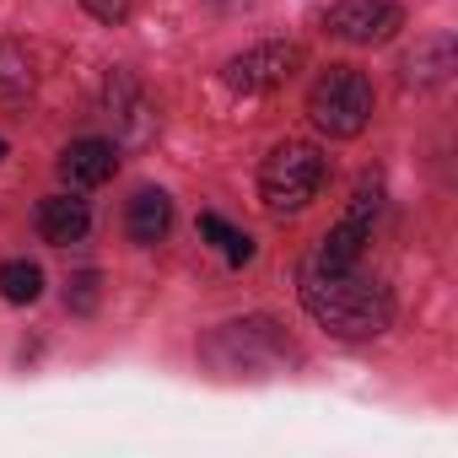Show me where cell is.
Instances as JSON below:
<instances>
[{
	"instance_id": "obj_5",
	"label": "cell",
	"mask_w": 458,
	"mask_h": 458,
	"mask_svg": "<svg viewBox=\"0 0 458 458\" xmlns=\"http://www.w3.org/2000/svg\"><path fill=\"white\" fill-rule=\"evenodd\" d=\"M372 216H377V183L367 178L361 189H356V199H351V210L340 216V226H329V238H324V249H318V270H356L361 265V249H367V238H372Z\"/></svg>"
},
{
	"instance_id": "obj_3",
	"label": "cell",
	"mask_w": 458,
	"mask_h": 458,
	"mask_svg": "<svg viewBox=\"0 0 458 458\" xmlns=\"http://www.w3.org/2000/svg\"><path fill=\"white\" fill-rule=\"evenodd\" d=\"M308 119H313L324 135H335V140L361 135V130L372 124V81H367L361 71H351V65L324 71V76L313 81V92H308Z\"/></svg>"
},
{
	"instance_id": "obj_12",
	"label": "cell",
	"mask_w": 458,
	"mask_h": 458,
	"mask_svg": "<svg viewBox=\"0 0 458 458\" xmlns=\"http://www.w3.org/2000/svg\"><path fill=\"white\" fill-rule=\"evenodd\" d=\"M199 233H205L210 243H221V249H226V243H233V226H226V221H221L216 210H205V216H199Z\"/></svg>"
},
{
	"instance_id": "obj_7",
	"label": "cell",
	"mask_w": 458,
	"mask_h": 458,
	"mask_svg": "<svg viewBox=\"0 0 458 458\" xmlns=\"http://www.w3.org/2000/svg\"><path fill=\"white\" fill-rule=\"evenodd\" d=\"M114 167H119V151L108 140H71L65 157H60V178L71 189H98V183L114 178Z\"/></svg>"
},
{
	"instance_id": "obj_9",
	"label": "cell",
	"mask_w": 458,
	"mask_h": 458,
	"mask_svg": "<svg viewBox=\"0 0 458 458\" xmlns=\"http://www.w3.org/2000/svg\"><path fill=\"white\" fill-rule=\"evenodd\" d=\"M124 226H130V243H140V249L162 243V238H167V226H173V199H167L162 189H140V194L130 199Z\"/></svg>"
},
{
	"instance_id": "obj_8",
	"label": "cell",
	"mask_w": 458,
	"mask_h": 458,
	"mask_svg": "<svg viewBox=\"0 0 458 458\" xmlns=\"http://www.w3.org/2000/svg\"><path fill=\"white\" fill-rule=\"evenodd\" d=\"M87 226H92V216H87V199H76V194H49V199L38 205V233H44V243H55V249L81 243Z\"/></svg>"
},
{
	"instance_id": "obj_14",
	"label": "cell",
	"mask_w": 458,
	"mask_h": 458,
	"mask_svg": "<svg viewBox=\"0 0 458 458\" xmlns=\"http://www.w3.org/2000/svg\"><path fill=\"white\" fill-rule=\"evenodd\" d=\"M92 6V17H103V22H119L124 12H130V0H87Z\"/></svg>"
},
{
	"instance_id": "obj_4",
	"label": "cell",
	"mask_w": 458,
	"mask_h": 458,
	"mask_svg": "<svg viewBox=\"0 0 458 458\" xmlns=\"http://www.w3.org/2000/svg\"><path fill=\"white\" fill-rule=\"evenodd\" d=\"M404 28V12L394 6V0H340V6L324 12V33H335L340 44H388L394 33Z\"/></svg>"
},
{
	"instance_id": "obj_15",
	"label": "cell",
	"mask_w": 458,
	"mask_h": 458,
	"mask_svg": "<svg viewBox=\"0 0 458 458\" xmlns=\"http://www.w3.org/2000/svg\"><path fill=\"white\" fill-rule=\"evenodd\" d=\"M0 157H6V140H0Z\"/></svg>"
},
{
	"instance_id": "obj_6",
	"label": "cell",
	"mask_w": 458,
	"mask_h": 458,
	"mask_svg": "<svg viewBox=\"0 0 458 458\" xmlns=\"http://www.w3.org/2000/svg\"><path fill=\"white\" fill-rule=\"evenodd\" d=\"M297 71H302V49L297 44H259V49H249V55H238L233 65H226L221 81L233 92H243V98H259V92L286 87Z\"/></svg>"
},
{
	"instance_id": "obj_2",
	"label": "cell",
	"mask_w": 458,
	"mask_h": 458,
	"mask_svg": "<svg viewBox=\"0 0 458 458\" xmlns=\"http://www.w3.org/2000/svg\"><path fill=\"white\" fill-rule=\"evenodd\" d=\"M324 183V151L313 140H281L259 167V199L270 216H297Z\"/></svg>"
},
{
	"instance_id": "obj_11",
	"label": "cell",
	"mask_w": 458,
	"mask_h": 458,
	"mask_svg": "<svg viewBox=\"0 0 458 458\" xmlns=\"http://www.w3.org/2000/svg\"><path fill=\"white\" fill-rule=\"evenodd\" d=\"M98 270H81V276H71V286H65V302L76 308V313H92L98 308Z\"/></svg>"
},
{
	"instance_id": "obj_13",
	"label": "cell",
	"mask_w": 458,
	"mask_h": 458,
	"mask_svg": "<svg viewBox=\"0 0 458 458\" xmlns=\"http://www.w3.org/2000/svg\"><path fill=\"white\" fill-rule=\"evenodd\" d=\"M226 259H233V265H249V259H254V238H249V233H233V243H226Z\"/></svg>"
},
{
	"instance_id": "obj_10",
	"label": "cell",
	"mask_w": 458,
	"mask_h": 458,
	"mask_svg": "<svg viewBox=\"0 0 458 458\" xmlns=\"http://www.w3.org/2000/svg\"><path fill=\"white\" fill-rule=\"evenodd\" d=\"M38 292H44V270L33 259H6L0 265V297L6 302L28 308V302H38Z\"/></svg>"
},
{
	"instance_id": "obj_1",
	"label": "cell",
	"mask_w": 458,
	"mask_h": 458,
	"mask_svg": "<svg viewBox=\"0 0 458 458\" xmlns=\"http://www.w3.org/2000/svg\"><path fill=\"white\" fill-rule=\"evenodd\" d=\"M302 308L313 313V324H324L340 340H372L394 318V302L372 276H361V270H318V265L302 270Z\"/></svg>"
}]
</instances>
